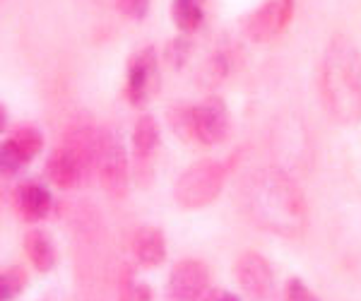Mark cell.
Masks as SVG:
<instances>
[{"instance_id": "6da1fadb", "label": "cell", "mask_w": 361, "mask_h": 301, "mask_svg": "<svg viewBox=\"0 0 361 301\" xmlns=\"http://www.w3.org/2000/svg\"><path fill=\"white\" fill-rule=\"evenodd\" d=\"M320 97L337 123L361 121V51L347 37H333L320 63Z\"/></svg>"}, {"instance_id": "7a4b0ae2", "label": "cell", "mask_w": 361, "mask_h": 301, "mask_svg": "<svg viewBox=\"0 0 361 301\" xmlns=\"http://www.w3.org/2000/svg\"><path fill=\"white\" fill-rule=\"evenodd\" d=\"M99 133L92 125H73L63 142L46 161V176L56 188L70 190L85 183V178L97 169Z\"/></svg>"}, {"instance_id": "3957f363", "label": "cell", "mask_w": 361, "mask_h": 301, "mask_svg": "<svg viewBox=\"0 0 361 301\" xmlns=\"http://www.w3.org/2000/svg\"><path fill=\"white\" fill-rule=\"evenodd\" d=\"M224 166L219 161L202 159L188 166L178 176L176 186H173V200L183 210H197V207L209 205L224 186Z\"/></svg>"}, {"instance_id": "277c9868", "label": "cell", "mask_w": 361, "mask_h": 301, "mask_svg": "<svg viewBox=\"0 0 361 301\" xmlns=\"http://www.w3.org/2000/svg\"><path fill=\"white\" fill-rule=\"evenodd\" d=\"M159 58L154 46H145L135 51L126 68V99L130 106L145 109V104L152 102L159 92Z\"/></svg>"}, {"instance_id": "5b68a950", "label": "cell", "mask_w": 361, "mask_h": 301, "mask_svg": "<svg viewBox=\"0 0 361 301\" xmlns=\"http://www.w3.org/2000/svg\"><path fill=\"white\" fill-rule=\"evenodd\" d=\"M97 173L102 188L111 198H123L128 190V157L121 137L114 130H99Z\"/></svg>"}, {"instance_id": "8992f818", "label": "cell", "mask_w": 361, "mask_h": 301, "mask_svg": "<svg viewBox=\"0 0 361 301\" xmlns=\"http://www.w3.org/2000/svg\"><path fill=\"white\" fill-rule=\"evenodd\" d=\"M193 133L195 142L200 145H219L229 137L231 133V116L224 99L219 97H207L193 106Z\"/></svg>"}, {"instance_id": "52a82bcc", "label": "cell", "mask_w": 361, "mask_h": 301, "mask_svg": "<svg viewBox=\"0 0 361 301\" xmlns=\"http://www.w3.org/2000/svg\"><path fill=\"white\" fill-rule=\"evenodd\" d=\"M209 287V270L195 258L178 260L166 280V301H200Z\"/></svg>"}, {"instance_id": "ba28073f", "label": "cell", "mask_w": 361, "mask_h": 301, "mask_svg": "<svg viewBox=\"0 0 361 301\" xmlns=\"http://www.w3.org/2000/svg\"><path fill=\"white\" fill-rule=\"evenodd\" d=\"M234 277L238 282V287L248 294V297L263 301L272 294L275 289V273H272V265L267 263V258H263L255 251H246L236 258L234 263Z\"/></svg>"}, {"instance_id": "9c48e42d", "label": "cell", "mask_w": 361, "mask_h": 301, "mask_svg": "<svg viewBox=\"0 0 361 301\" xmlns=\"http://www.w3.org/2000/svg\"><path fill=\"white\" fill-rule=\"evenodd\" d=\"M161 130L154 116L142 113L137 116L135 125H133V159H135V173L140 186H147L149 176H152V159L154 152L159 149Z\"/></svg>"}, {"instance_id": "30bf717a", "label": "cell", "mask_w": 361, "mask_h": 301, "mask_svg": "<svg viewBox=\"0 0 361 301\" xmlns=\"http://www.w3.org/2000/svg\"><path fill=\"white\" fill-rule=\"evenodd\" d=\"M294 15V0H267L248 17L246 32L253 42H270L287 29Z\"/></svg>"}, {"instance_id": "8fae6325", "label": "cell", "mask_w": 361, "mask_h": 301, "mask_svg": "<svg viewBox=\"0 0 361 301\" xmlns=\"http://www.w3.org/2000/svg\"><path fill=\"white\" fill-rule=\"evenodd\" d=\"M13 207L25 222H42L51 215L54 207V198H51L49 188H44L42 183L29 181L15 188L13 193Z\"/></svg>"}, {"instance_id": "7c38bea8", "label": "cell", "mask_w": 361, "mask_h": 301, "mask_svg": "<svg viewBox=\"0 0 361 301\" xmlns=\"http://www.w3.org/2000/svg\"><path fill=\"white\" fill-rule=\"evenodd\" d=\"M133 253L142 268H157L166 258V239L159 227H140L133 236Z\"/></svg>"}, {"instance_id": "4fadbf2b", "label": "cell", "mask_w": 361, "mask_h": 301, "mask_svg": "<svg viewBox=\"0 0 361 301\" xmlns=\"http://www.w3.org/2000/svg\"><path fill=\"white\" fill-rule=\"evenodd\" d=\"M25 251H27L29 263L34 265V270H39V273H49V270H54L56 258H58L56 246L44 229L29 231V234L25 236Z\"/></svg>"}, {"instance_id": "5bb4252c", "label": "cell", "mask_w": 361, "mask_h": 301, "mask_svg": "<svg viewBox=\"0 0 361 301\" xmlns=\"http://www.w3.org/2000/svg\"><path fill=\"white\" fill-rule=\"evenodd\" d=\"M3 145H8L10 149L20 157L25 164H29L32 159H37V154H42L44 149V135L37 125L25 123V125H17V128L10 133V137Z\"/></svg>"}, {"instance_id": "9a60e30c", "label": "cell", "mask_w": 361, "mask_h": 301, "mask_svg": "<svg viewBox=\"0 0 361 301\" xmlns=\"http://www.w3.org/2000/svg\"><path fill=\"white\" fill-rule=\"evenodd\" d=\"M171 20L180 34H193L200 29L202 20V8L197 0H173L171 3Z\"/></svg>"}, {"instance_id": "2e32d148", "label": "cell", "mask_w": 361, "mask_h": 301, "mask_svg": "<svg viewBox=\"0 0 361 301\" xmlns=\"http://www.w3.org/2000/svg\"><path fill=\"white\" fill-rule=\"evenodd\" d=\"M27 270L22 265H8L0 275V299L15 301L27 287Z\"/></svg>"}, {"instance_id": "e0dca14e", "label": "cell", "mask_w": 361, "mask_h": 301, "mask_svg": "<svg viewBox=\"0 0 361 301\" xmlns=\"http://www.w3.org/2000/svg\"><path fill=\"white\" fill-rule=\"evenodd\" d=\"M169 125L171 130L176 133V137L180 140H195V133H193V106L190 104H173L169 109Z\"/></svg>"}, {"instance_id": "ac0fdd59", "label": "cell", "mask_w": 361, "mask_h": 301, "mask_svg": "<svg viewBox=\"0 0 361 301\" xmlns=\"http://www.w3.org/2000/svg\"><path fill=\"white\" fill-rule=\"evenodd\" d=\"M190 39L188 37H176L173 42L166 44V51H164V61L169 68H173V70H178V68H183L185 58L190 56Z\"/></svg>"}, {"instance_id": "d6986e66", "label": "cell", "mask_w": 361, "mask_h": 301, "mask_svg": "<svg viewBox=\"0 0 361 301\" xmlns=\"http://www.w3.org/2000/svg\"><path fill=\"white\" fill-rule=\"evenodd\" d=\"M284 301H320L316 294L308 289V285L299 277H292V280L284 285Z\"/></svg>"}, {"instance_id": "ffe728a7", "label": "cell", "mask_w": 361, "mask_h": 301, "mask_svg": "<svg viewBox=\"0 0 361 301\" xmlns=\"http://www.w3.org/2000/svg\"><path fill=\"white\" fill-rule=\"evenodd\" d=\"M25 166H27L25 161L17 157L8 145H3V149H0V169H3V176H17Z\"/></svg>"}, {"instance_id": "44dd1931", "label": "cell", "mask_w": 361, "mask_h": 301, "mask_svg": "<svg viewBox=\"0 0 361 301\" xmlns=\"http://www.w3.org/2000/svg\"><path fill=\"white\" fill-rule=\"evenodd\" d=\"M116 5H118L121 13L135 22L145 20V15L149 10V0H116Z\"/></svg>"}, {"instance_id": "7402d4cb", "label": "cell", "mask_w": 361, "mask_h": 301, "mask_svg": "<svg viewBox=\"0 0 361 301\" xmlns=\"http://www.w3.org/2000/svg\"><path fill=\"white\" fill-rule=\"evenodd\" d=\"M207 301H241V299H238L236 294H231V292H214Z\"/></svg>"}]
</instances>
